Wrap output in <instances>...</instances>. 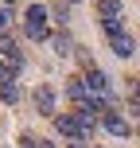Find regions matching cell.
I'll list each match as a JSON object with an SVG mask.
<instances>
[{"instance_id":"cell-1","label":"cell","mask_w":140,"mask_h":148,"mask_svg":"<svg viewBox=\"0 0 140 148\" xmlns=\"http://www.w3.org/2000/svg\"><path fill=\"white\" fill-rule=\"evenodd\" d=\"M55 129H59L62 136L86 140V136L97 129V117H89V113H55Z\"/></svg>"},{"instance_id":"cell-2","label":"cell","mask_w":140,"mask_h":148,"mask_svg":"<svg viewBox=\"0 0 140 148\" xmlns=\"http://www.w3.org/2000/svg\"><path fill=\"white\" fill-rule=\"evenodd\" d=\"M23 31H27V39H35V43L47 39V8H43V4H31V8H27V16H23Z\"/></svg>"},{"instance_id":"cell-3","label":"cell","mask_w":140,"mask_h":148,"mask_svg":"<svg viewBox=\"0 0 140 148\" xmlns=\"http://www.w3.org/2000/svg\"><path fill=\"white\" fill-rule=\"evenodd\" d=\"M86 90H89V97H113V82L105 78V70H97V66H89L86 70Z\"/></svg>"},{"instance_id":"cell-4","label":"cell","mask_w":140,"mask_h":148,"mask_svg":"<svg viewBox=\"0 0 140 148\" xmlns=\"http://www.w3.org/2000/svg\"><path fill=\"white\" fill-rule=\"evenodd\" d=\"M101 125H105V133H113V136H128L132 129H128V121L121 117L117 109H109V113H101Z\"/></svg>"},{"instance_id":"cell-5","label":"cell","mask_w":140,"mask_h":148,"mask_svg":"<svg viewBox=\"0 0 140 148\" xmlns=\"http://www.w3.org/2000/svg\"><path fill=\"white\" fill-rule=\"evenodd\" d=\"M0 55H4V59H8V66H16V70H20L23 55H20V47H16V39L8 35V31H4V35H0Z\"/></svg>"},{"instance_id":"cell-6","label":"cell","mask_w":140,"mask_h":148,"mask_svg":"<svg viewBox=\"0 0 140 148\" xmlns=\"http://www.w3.org/2000/svg\"><path fill=\"white\" fill-rule=\"evenodd\" d=\"M109 47H113V55H121V59H128V55L136 51L132 35H125V31H113V35H109Z\"/></svg>"},{"instance_id":"cell-7","label":"cell","mask_w":140,"mask_h":148,"mask_svg":"<svg viewBox=\"0 0 140 148\" xmlns=\"http://www.w3.org/2000/svg\"><path fill=\"white\" fill-rule=\"evenodd\" d=\"M35 109L43 113V117L55 113V90H51V86H39V90H35Z\"/></svg>"},{"instance_id":"cell-8","label":"cell","mask_w":140,"mask_h":148,"mask_svg":"<svg viewBox=\"0 0 140 148\" xmlns=\"http://www.w3.org/2000/svg\"><path fill=\"white\" fill-rule=\"evenodd\" d=\"M97 16H101V23H117L121 20V0H97Z\"/></svg>"},{"instance_id":"cell-9","label":"cell","mask_w":140,"mask_h":148,"mask_svg":"<svg viewBox=\"0 0 140 148\" xmlns=\"http://www.w3.org/2000/svg\"><path fill=\"white\" fill-rule=\"evenodd\" d=\"M66 94H70V101H74V105H82V101L89 97V90H86V82H82V78H70Z\"/></svg>"},{"instance_id":"cell-10","label":"cell","mask_w":140,"mask_h":148,"mask_svg":"<svg viewBox=\"0 0 140 148\" xmlns=\"http://www.w3.org/2000/svg\"><path fill=\"white\" fill-rule=\"evenodd\" d=\"M0 101L16 105V101H20V86H16V82H0Z\"/></svg>"},{"instance_id":"cell-11","label":"cell","mask_w":140,"mask_h":148,"mask_svg":"<svg viewBox=\"0 0 140 148\" xmlns=\"http://www.w3.org/2000/svg\"><path fill=\"white\" fill-rule=\"evenodd\" d=\"M23 148H55V144H47V140H39V136H23Z\"/></svg>"},{"instance_id":"cell-12","label":"cell","mask_w":140,"mask_h":148,"mask_svg":"<svg viewBox=\"0 0 140 148\" xmlns=\"http://www.w3.org/2000/svg\"><path fill=\"white\" fill-rule=\"evenodd\" d=\"M55 47H59L62 55H70V39H66V35H59V39H55Z\"/></svg>"},{"instance_id":"cell-13","label":"cell","mask_w":140,"mask_h":148,"mask_svg":"<svg viewBox=\"0 0 140 148\" xmlns=\"http://www.w3.org/2000/svg\"><path fill=\"white\" fill-rule=\"evenodd\" d=\"M8 20H12V16H8V8H0V35L8 31Z\"/></svg>"},{"instance_id":"cell-14","label":"cell","mask_w":140,"mask_h":148,"mask_svg":"<svg viewBox=\"0 0 140 148\" xmlns=\"http://www.w3.org/2000/svg\"><path fill=\"white\" fill-rule=\"evenodd\" d=\"M70 148H89V144H82V140H74V144H70Z\"/></svg>"},{"instance_id":"cell-15","label":"cell","mask_w":140,"mask_h":148,"mask_svg":"<svg viewBox=\"0 0 140 148\" xmlns=\"http://www.w3.org/2000/svg\"><path fill=\"white\" fill-rule=\"evenodd\" d=\"M4 4H12V0H4Z\"/></svg>"},{"instance_id":"cell-16","label":"cell","mask_w":140,"mask_h":148,"mask_svg":"<svg viewBox=\"0 0 140 148\" xmlns=\"http://www.w3.org/2000/svg\"><path fill=\"white\" fill-rule=\"evenodd\" d=\"M70 4H74V0H70Z\"/></svg>"}]
</instances>
